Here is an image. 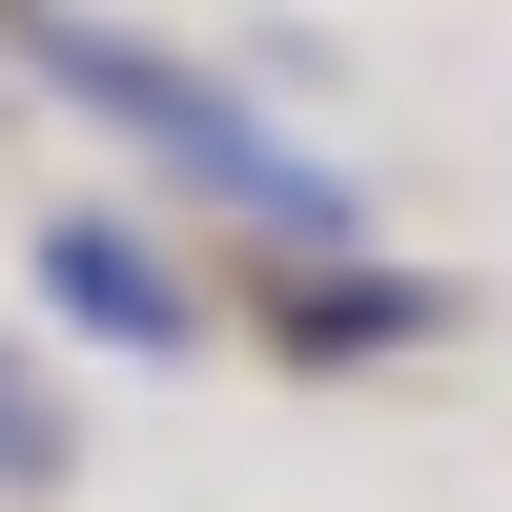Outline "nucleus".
<instances>
[{
    "label": "nucleus",
    "mask_w": 512,
    "mask_h": 512,
    "mask_svg": "<svg viewBox=\"0 0 512 512\" xmlns=\"http://www.w3.org/2000/svg\"><path fill=\"white\" fill-rule=\"evenodd\" d=\"M41 82H62V103H103L123 144H164L185 185H226L246 226H287V246H349V185H328L287 123H246L205 62H164V41H123V21H41Z\"/></svg>",
    "instance_id": "obj_1"
},
{
    "label": "nucleus",
    "mask_w": 512,
    "mask_h": 512,
    "mask_svg": "<svg viewBox=\"0 0 512 512\" xmlns=\"http://www.w3.org/2000/svg\"><path fill=\"white\" fill-rule=\"evenodd\" d=\"M41 308H62V328H103L123 369H185V349H205L185 267H164L144 226H103V205H62V226H41Z\"/></svg>",
    "instance_id": "obj_2"
},
{
    "label": "nucleus",
    "mask_w": 512,
    "mask_h": 512,
    "mask_svg": "<svg viewBox=\"0 0 512 512\" xmlns=\"http://www.w3.org/2000/svg\"><path fill=\"white\" fill-rule=\"evenodd\" d=\"M41 472H62V410H41L21 369H0V492H41Z\"/></svg>",
    "instance_id": "obj_3"
}]
</instances>
